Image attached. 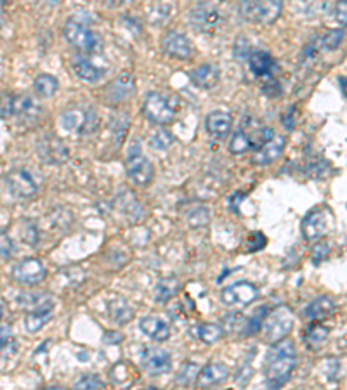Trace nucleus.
I'll use <instances>...</instances> for the list:
<instances>
[{"label": "nucleus", "mask_w": 347, "mask_h": 390, "mask_svg": "<svg viewBox=\"0 0 347 390\" xmlns=\"http://www.w3.org/2000/svg\"><path fill=\"white\" fill-rule=\"evenodd\" d=\"M297 366V350H295V344L289 338L276 342L269 347L264 359V375H266V381L269 390H276L282 387L292 372Z\"/></svg>", "instance_id": "obj_1"}, {"label": "nucleus", "mask_w": 347, "mask_h": 390, "mask_svg": "<svg viewBox=\"0 0 347 390\" xmlns=\"http://www.w3.org/2000/svg\"><path fill=\"white\" fill-rule=\"evenodd\" d=\"M294 313L290 310V307L279 305L276 309L271 310V313L266 314L262 321V335L264 340L267 344H276V342L283 340L290 335L292 330H294Z\"/></svg>", "instance_id": "obj_2"}, {"label": "nucleus", "mask_w": 347, "mask_h": 390, "mask_svg": "<svg viewBox=\"0 0 347 390\" xmlns=\"http://www.w3.org/2000/svg\"><path fill=\"white\" fill-rule=\"evenodd\" d=\"M63 33H65V38L68 40L70 45L82 50V53H96L101 47V38L85 23H82L77 18L66 21Z\"/></svg>", "instance_id": "obj_3"}, {"label": "nucleus", "mask_w": 347, "mask_h": 390, "mask_svg": "<svg viewBox=\"0 0 347 390\" xmlns=\"http://www.w3.org/2000/svg\"><path fill=\"white\" fill-rule=\"evenodd\" d=\"M240 14L243 19L257 25H269L279 18L283 4L279 0H262V2H240Z\"/></svg>", "instance_id": "obj_4"}, {"label": "nucleus", "mask_w": 347, "mask_h": 390, "mask_svg": "<svg viewBox=\"0 0 347 390\" xmlns=\"http://www.w3.org/2000/svg\"><path fill=\"white\" fill-rule=\"evenodd\" d=\"M42 106L33 97L26 96H7L0 101V117L19 118V120H33L41 115Z\"/></svg>", "instance_id": "obj_5"}, {"label": "nucleus", "mask_w": 347, "mask_h": 390, "mask_svg": "<svg viewBox=\"0 0 347 390\" xmlns=\"http://www.w3.org/2000/svg\"><path fill=\"white\" fill-rule=\"evenodd\" d=\"M61 125L65 130L73 134H90L97 129L100 125V120H97V115L94 109L84 108V106H77V108L66 109L61 115Z\"/></svg>", "instance_id": "obj_6"}, {"label": "nucleus", "mask_w": 347, "mask_h": 390, "mask_svg": "<svg viewBox=\"0 0 347 390\" xmlns=\"http://www.w3.org/2000/svg\"><path fill=\"white\" fill-rule=\"evenodd\" d=\"M332 214L325 208H313L302 220V236L307 242H319L332 231Z\"/></svg>", "instance_id": "obj_7"}, {"label": "nucleus", "mask_w": 347, "mask_h": 390, "mask_svg": "<svg viewBox=\"0 0 347 390\" xmlns=\"http://www.w3.org/2000/svg\"><path fill=\"white\" fill-rule=\"evenodd\" d=\"M143 113L148 120L159 125L171 124V121H174V118H176V108L169 101V97H165L160 92H149L144 97Z\"/></svg>", "instance_id": "obj_8"}, {"label": "nucleus", "mask_w": 347, "mask_h": 390, "mask_svg": "<svg viewBox=\"0 0 347 390\" xmlns=\"http://www.w3.org/2000/svg\"><path fill=\"white\" fill-rule=\"evenodd\" d=\"M6 184L16 200H30L38 191V184L33 173L26 168H13L7 173Z\"/></svg>", "instance_id": "obj_9"}, {"label": "nucleus", "mask_w": 347, "mask_h": 390, "mask_svg": "<svg viewBox=\"0 0 347 390\" xmlns=\"http://www.w3.org/2000/svg\"><path fill=\"white\" fill-rule=\"evenodd\" d=\"M127 175L136 186L146 188L153 183V177H155V168L153 163L149 161L143 153L137 149L130 148L129 158H127Z\"/></svg>", "instance_id": "obj_10"}, {"label": "nucleus", "mask_w": 347, "mask_h": 390, "mask_svg": "<svg viewBox=\"0 0 347 390\" xmlns=\"http://www.w3.org/2000/svg\"><path fill=\"white\" fill-rule=\"evenodd\" d=\"M259 288L250 281H238L220 291V300L230 307H243L257 300Z\"/></svg>", "instance_id": "obj_11"}, {"label": "nucleus", "mask_w": 347, "mask_h": 390, "mask_svg": "<svg viewBox=\"0 0 347 390\" xmlns=\"http://www.w3.org/2000/svg\"><path fill=\"white\" fill-rule=\"evenodd\" d=\"M46 266L38 259H25L16 264L13 269V279L19 285L35 286L46 279Z\"/></svg>", "instance_id": "obj_12"}, {"label": "nucleus", "mask_w": 347, "mask_h": 390, "mask_svg": "<svg viewBox=\"0 0 347 390\" xmlns=\"http://www.w3.org/2000/svg\"><path fill=\"white\" fill-rule=\"evenodd\" d=\"M141 366L151 377L165 375L172 368L171 354L165 352L164 349H156V347H146L141 354Z\"/></svg>", "instance_id": "obj_13"}, {"label": "nucleus", "mask_w": 347, "mask_h": 390, "mask_svg": "<svg viewBox=\"0 0 347 390\" xmlns=\"http://www.w3.org/2000/svg\"><path fill=\"white\" fill-rule=\"evenodd\" d=\"M161 49L167 54L169 58L181 59V61H186L191 59L193 49L191 42L188 37H184L179 31H169L164 38H161Z\"/></svg>", "instance_id": "obj_14"}, {"label": "nucleus", "mask_w": 347, "mask_h": 390, "mask_svg": "<svg viewBox=\"0 0 347 390\" xmlns=\"http://www.w3.org/2000/svg\"><path fill=\"white\" fill-rule=\"evenodd\" d=\"M189 21L198 31H212L220 21V13L212 4H198L189 14Z\"/></svg>", "instance_id": "obj_15"}, {"label": "nucleus", "mask_w": 347, "mask_h": 390, "mask_svg": "<svg viewBox=\"0 0 347 390\" xmlns=\"http://www.w3.org/2000/svg\"><path fill=\"white\" fill-rule=\"evenodd\" d=\"M230 377V369L223 362H210L205 368H200L198 377H196V387L198 389H212L215 385H220Z\"/></svg>", "instance_id": "obj_16"}, {"label": "nucleus", "mask_w": 347, "mask_h": 390, "mask_svg": "<svg viewBox=\"0 0 347 390\" xmlns=\"http://www.w3.org/2000/svg\"><path fill=\"white\" fill-rule=\"evenodd\" d=\"M18 303L23 310L30 314H49L54 309V300L46 291L38 293H21L18 297Z\"/></svg>", "instance_id": "obj_17"}, {"label": "nucleus", "mask_w": 347, "mask_h": 390, "mask_svg": "<svg viewBox=\"0 0 347 390\" xmlns=\"http://www.w3.org/2000/svg\"><path fill=\"white\" fill-rule=\"evenodd\" d=\"M257 132L259 129H254L248 132L247 124L242 120V125H240V129L233 134L230 144H228L230 151L233 155H243V153L250 151V149L255 151V148H257Z\"/></svg>", "instance_id": "obj_18"}, {"label": "nucleus", "mask_w": 347, "mask_h": 390, "mask_svg": "<svg viewBox=\"0 0 347 390\" xmlns=\"http://www.w3.org/2000/svg\"><path fill=\"white\" fill-rule=\"evenodd\" d=\"M38 151H41V156L47 163H63L70 156L68 148L63 144L61 139L54 136L43 137L41 144H38Z\"/></svg>", "instance_id": "obj_19"}, {"label": "nucleus", "mask_w": 347, "mask_h": 390, "mask_svg": "<svg viewBox=\"0 0 347 390\" xmlns=\"http://www.w3.org/2000/svg\"><path fill=\"white\" fill-rule=\"evenodd\" d=\"M247 61L250 65L252 72L259 78H273L274 72L278 70L274 58L269 53H266V50H252Z\"/></svg>", "instance_id": "obj_20"}, {"label": "nucleus", "mask_w": 347, "mask_h": 390, "mask_svg": "<svg viewBox=\"0 0 347 390\" xmlns=\"http://www.w3.org/2000/svg\"><path fill=\"white\" fill-rule=\"evenodd\" d=\"M287 139L282 136H274L269 143H266L257 151H254L252 156V163L255 165H269L282 156L283 149H285Z\"/></svg>", "instance_id": "obj_21"}, {"label": "nucleus", "mask_w": 347, "mask_h": 390, "mask_svg": "<svg viewBox=\"0 0 347 390\" xmlns=\"http://www.w3.org/2000/svg\"><path fill=\"white\" fill-rule=\"evenodd\" d=\"M139 330L146 337L151 338L155 342H167L171 338V328L165 321H161L159 318L146 316L139 321Z\"/></svg>", "instance_id": "obj_22"}, {"label": "nucleus", "mask_w": 347, "mask_h": 390, "mask_svg": "<svg viewBox=\"0 0 347 390\" xmlns=\"http://www.w3.org/2000/svg\"><path fill=\"white\" fill-rule=\"evenodd\" d=\"M231 115L226 112H212L208 113L207 118H205V127H207V132L214 137H224L230 134L231 130Z\"/></svg>", "instance_id": "obj_23"}, {"label": "nucleus", "mask_w": 347, "mask_h": 390, "mask_svg": "<svg viewBox=\"0 0 347 390\" xmlns=\"http://www.w3.org/2000/svg\"><path fill=\"white\" fill-rule=\"evenodd\" d=\"M219 78L220 72L214 65H202L191 72L193 85H196L198 89H212V87L219 84Z\"/></svg>", "instance_id": "obj_24"}, {"label": "nucleus", "mask_w": 347, "mask_h": 390, "mask_svg": "<svg viewBox=\"0 0 347 390\" xmlns=\"http://www.w3.org/2000/svg\"><path fill=\"white\" fill-rule=\"evenodd\" d=\"M337 309L335 302L330 297H319L316 300H313L309 305L306 307L304 314L311 321H323V319L330 318Z\"/></svg>", "instance_id": "obj_25"}, {"label": "nucleus", "mask_w": 347, "mask_h": 390, "mask_svg": "<svg viewBox=\"0 0 347 390\" xmlns=\"http://www.w3.org/2000/svg\"><path fill=\"white\" fill-rule=\"evenodd\" d=\"M73 73L77 75L80 80L87 82V84H96V82H100L102 77H105V72L100 68V66H96L94 63H90L89 59H77V61L73 63Z\"/></svg>", "instance_id": "obj_26"}, {"label": "nucleus", "mask_w": 347, "mask_h": 390, "mask_svg": "<svg viewBox=\"0 0 347 390\" xmlns=\"http://www.w3.org/2000/svg\"><path fill=\"white\" fill-rule=\"evenodd\" d=\"M130 92H134V78L129 73H122L115 82L108 85V90H106V94L113 102L124 101Z\"/></svg>", "instance_id": "obj_27"}, {"label": "nucleus", "mask_w": 347, "mask_h": 390, "mask_svg": "<svg viewBox=\"0 0 347 390\" xmlns=\"http://www.w3.org/2000/svg\"><path fill=\"white\" fill-rule=\"evenodd\" d=\"M110 318H112V321L115 325L124 326L134 318V309L130 307L129 302L118 298V300H113L110 303Z\"/></svg>", "instance_id": "obj_28"}, {"label": "nucleus", "mask_w": 347, "mask_h": 390, "mask_svg": "<svg viewBox=\"0 0 347 390\" xmlns=\"http://www.w3.org/2000/svg\"><path fill=\"white\" fill-rule=\"evenodd\" d=\"M247 321L248 318L243 316L242 313H231L226 314L223 318V332L230 333V335H243L247 337Z\"/></svg>", "instance_id": "obj_29"}, {"label": "nucleus", "mask_w": 347, "mask_h": 390, "mask_svg": "<svg viewBox=\"0 0 347 390\" xmlns=\"http://www.w3.org/2000/svg\"><path fill=\"white\" fill-rule=\"evenodd\" d=\"M177 291H179V281L176 278H164L156 283L153 293H155L156 302L165 303L171 300L172 297H176Z\"/></svg>", "instance_id": "obj_30"}, {"label": "nucleus", "mask_w": 347, "mask_h": 390, "mask_svg": "<svg viewBox=\"0 0 347 390\" xmlns=\"http://www.w3.org/2000/svg\"><path fill=\"white\" fill-rule=\"evenodd\" d=\"M329 332H330V330L326 328V326L319 325V323H314V325H311L309 328H307L306 337H304V338H306L307 347L318 350V347H321L326 342V338H329Z\"/></svg>", "instance_id": "obj_31"}, {"label": "nucleus", "mask_w": 347, "mask_h": 390, "mask_svg": "<svg viewBox=\"0 0 347 390\" xmlns=\"http://www.w3.org/2000/svg\"><path fill=\"white\" fill-rule=\"evenodd\" d=\"M33 89H35V92L38 94V96L53 97L54 94L58 92L59 82L53 77V75H41V77L35 78Z\"/></svg>", "instance_id": "obj_32"}, {"label": "nucleus", "mask_w": 347, "mask_h": 390, "mask_svg": "<svg viewBox=\"0 0 347 390\" xmlns=\"http://www.w3.org/2000/svg\"><path fill=\"white\" fill-rule=\"evenodd\" d=\"M196 337L202 342H205V344H215V342H219L220 338L224 337V332L223 328H220V325H215V323H205V325H200L198 328H196Z\"/></svg>", "instance_id": "obj_33"}, {"label": "nucleus", "mask_w": 347, "mask_h": 390, "mask_svg": "<svg viewBox=\"0 0 347 390\" xmlns=\"http://www.w3.org/2000/svg\"><path fill=\"white\" fill-rule=\"evenodd\" d=\"M186 222L189 227H193V229H198V227L207 226V224L210 222V212H208L207 207L191 208L186 215Z\"/></svg>", "instance_id": "obj_34"}, {"label": "nucleus", "mask_w": 347, "mask_h": 390, "mask_svg": "<svg viewBox=\"0 0 347 390\" xmlns=\"http://www.w3.org/2000/svg\"><path fill=\"white\" fill-rule=\"evenodd\" d=\"M200 373V366L196 364V362H184L183 366H181L179 373H177L176 381L179 385H184V387H188V385H191L193 381H196V377H198Z\"/></svg>", "instance_id": "obj_35"}, {"label": "nucleus", "mask_w": 347, "mask_h": 390, "mask_svg": "<svg viewBox=\"0 0 347 390\" xmlns=\"http://www.w3.org/2000/svg\"><path fill=\"white\" fill-rule=\"evenodd\" d=\"M105 387V381L101 380L100 375H82L77 381L73 384V390H101Z\"/></svg>", "instance_id": "obj_36"}, {"label": "nucleus", "mask_w": 347, "mask_h": 390, "mask_svg": "<svg viewBox=\"0 0 347 390\" xmlns=\"http://www.w3.org/2000/svg\"><path fill=\"white\" fill-rule=\"evenodd\" d=\"M172 143H174V136L171 132H167L165 129L156 130V132L151 136V139H149V146H151L153 149H159V151L171 148Z\"/></svg>", "instance_id": "obj_37"}, {"label": "nucleus", "mask_w": 347, "mask_h": 390, "mask_svg": "<svg viewBox=\"0 0 347 390\" xmlns=\"http://www.w3.org/2000/svg\"><path fill=\"white\" fill-rule=\"evenodd\" d=\"M342 40H344V28L330 30V31H326L325 37L321 38V47L325 50H335L341 47Z\"/></svg>", "instance_id": "obj_38"}, {"label": "nucleus", "mask_w": 347, "mask_h": 390, "mask_svg": "<svg viewBox=\"0 0 347 390\" xmlns=\"http://www.w3.org/2000/svg\"><path fill=\"white\" fill-rule=\"evenodd\" d=\"M49 319H50V313L49 314H28V316H26V319H25V326L30 333H37L47 325V321H49Z\"/></svg>", "instance_id": "obj_39"}, {"label": "nucleus", "mask_w": 347, "mask_h": 390, "mask_svg": "<svg viewBox=\"0 0 347 390\" xmlns=\"http://www.w3.org/2000/svg\"><path fill=\"white\" fill-rule=\"evenodd\" d=\"M13 251H14L13 239L9 238L7 232H0V257L9 260L13 257Z\"/></svg>", "instance_id": "obj_40"}, {"label": "nucleus", "mask_w": 347, "mask_h": 390, "mask_svg": "<svg viewBox=\"0 0 347 390\" xmlns=\"http://www.w3.org/2000/svg\"><path fill=\"white\" fill-rule=\"evenodd\" d=\"M264 247H266V238H264L262 232H254V234L248 238V245H247L248 254H254V251L262 250Z\"/></svg>", "instance_id": "obj_41"}, {"label": "nucleus", "mask_w": 347, "mask_h": 390, "mask_svg": "<svg viewBox=\"0 0 347 390\" xmlns=\"http://www.w3.org/2000/svg\"><path fill=\"white\" fill-rule=\"evenodd\" d=\"M330 247L326 243H318L316 247L313 248V254H311V259H313L314 266H319L326 257H329Z\"/></svg>", "instance_id": "obj_42"}, {"label": "nucleus", "mask_w": 347, "mask_h": 390, "mask_svg": "<svg viewBox=\"0 0 347 390\" xmlns=\"http://www.w3.org/2000/svg\"><path fill=\"white\" fill-rule=\"evenodd\" d=\"M262 90L269 97H276L282 94V87H279V84L274 80V78H266V82L262 84Z\"/></svg>", "instance_id": "obj_43"}, {"label": "nucleus", "mask_w": 347, "mask_h": 390, "mask_svg": "<svg viewBox=\"0 0 347 390\" xmlns=\"http://www.w3.org/2000/svg\"><path fill=\"white\" fill-rule=\"evenodd\" d=\"M13 342V332L9 326H0V350H6Z\"/></svg>", "instance_id": "obj_44"}, {"label": "nucleus", "mask_w": 347, "mask_h": 390, "mask_svg": "<svg viewBox=\"0 0 347 390\" xmlns=\"http://www.w3.org/2000/svg\"><path fill=\"white\" fill-rule=\"evenodd\" d=\"M25 236H26L25 239L30 243V245H35V243L38 242V231H37V226H33V224H28V226H26Z\"/></svg>", "instance_id": "obj_45"}, {"label": "nucleus", "mask_w": 347, "mask_h": 390, "mask_svg": "<svg viewBox=\"0 0 347 390\" xmlns=\"http://www.w3.org/2000/svg\"><path fill=\"white\" fill-rule=\"evenodd\" d=\"M346 2H338L337 6H335V19H337L338 23L342 25V28H344L346 25Z\"/></svg>", "instance_id": "obj_46"}, {"label": "nucleus", "mask_w": 347, "mask_h": 390, "mask_svg": "<svg viewBox=\"0 0 347 390\" xmlns=\"http://www.w3.org/2000/svg\"><path fill=\"white\" fill-rule=\"evenodd\" d=\"M245 198V193H235V195L230 196V200H228V203H230V207L233 208V212H238V202L240 200Z\"/></svg>", "instance_id": "obj_47"}, {"label": "nucleus", "mask_w": 347, "mask_h": 390, "mask_svg": "<svg viewBox=\"0 0 347 390\" xmlns=\"http://www.w3.org/2000/svg\"><path fill=\"white\" fill-rule=\"evenodd\" d=\"M338 84H341V89H342V97H346V78L344 77L338 78Z\"/></svg>", "instance_id": "obj_48"}, {"label": "nucleus", "mask_w": 347, "mask_h": 390, "mask_svg": "<svg viewBox=\"0 0 347 390\" xmlns=\"http://www.w3.org/2000/svg\"><path fill=\"white\" fill-rule=\"evenodd\" d=\"M42 390H63V389H59V387H46V389H42Z\"/></svg>", "instance_id": "obj_49"}, {"label": "nucleus", "mask_w": 347, "mask_h": 390, "mask_svg": "<svg viewBox=\"0 0 347 390\" xmlns=\"http://www.w3.org/2000/svg\"><path fill=\"white\" fill-rule=\"evenodd\" d=\"M2 314H4V310H2V305H0V319H2Z\"/></svg>", "instance_id": "obj_50"}]
</instances>
